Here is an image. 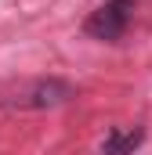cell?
Segmentation results:
<instances>
[{
    "label": "cell",
    "instance_id": "cell-1",
    "mask_svg": "<svg viewBox=\"0 0 152 155\" xmlns=\"http://www.w3.org/2000/svg\"><path fill=\"white\" fill-rule=\"evenodd\" d=\"M73 97H76V87L58 76L0 83V108H11V112H43V108H58Z\"/></svg>",
    "mask_w": 152,
    "mask_h": 155
},
{
    "label": "cell",
    "instance_id": "cell-2",
    "mask_svg": "<svg viewBox=\"0 0 152 155\" xmlns=\"http://www.w3.org/2000/svg\"><path fill=\"white\" fill-rule=\"evenodd\" d=\"M130 11H134V0H105L98 11H91L87 15V22H83V33L94 40H105V43H112L127 33V25H130Z\"/></svg>",
    "mask_w": 152,
    "mask_h": 155
},
{
    "label": "cell",
    "instance_id": "cell-3",
    "mask_svg": "<svg viewBox=\"0 0 152 155\" xmlns=\"http://www.w3.org/2000/svg\"><path fill=\"white\" fill-rule=\"evenodd\" d=\"M141 141H145V130L141 126H134V130H112L98 155H134L141 148Z\"/></svg>",
    "mask_w": 152,
    "mask_h": 155
}]
</instances>
